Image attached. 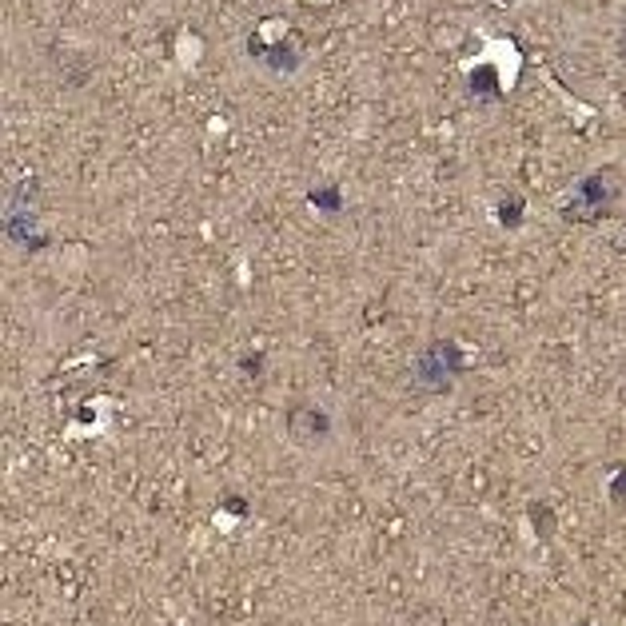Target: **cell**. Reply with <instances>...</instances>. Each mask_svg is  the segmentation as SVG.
<instances>
[{
  "mask_svg": "<svg viewBox=\"0 0 626 626\" xmlns=\"http://www.w3.org/2000/svg\"><path fill=\"white\" fill-rule=\"evenodd\" d=\"M622 44H626V32H622Z\"/></svg>",
  "mask_w": 626,
  "mask_h": 626,
  "instance_id": "3",
  "label": "cell"
},
{
  "mask_svg": "<svg viewBox=\"0 0 626 626\" xmlns=\"http://www.w3.org/2000/svg\"><path fill=\"white\" fill-rule=\"evenodd\" d=\"M495 4H503V0H495Z\"/></svg>",
  "mask_w": 626,
  "mask_h": 626,
  "instance_id": "4",
  "label": "cell"
},
{
  "mask_svg": "<svg viewBox=\"0 0 626 626\" xmlns=\"http://www.w3.org/2000/svg\"><path fill=\"white\" fill-rule=\"evenodd\" d=\"M248 52H252L255 60H263L267 68L275 72H295L299 68V52H295V44H263V41H252L248 44Z\"/></svg>",
  "mask_w": 626,
  "mask_h": 626,
  "instance_id": "1",
  "label": "cell"
},
{
  "mask_svg": "<svg viewBox=\"0 0 626 626\" xmlns=\"http://www.w3.org/2000/svg\"><path fill=\"white\" fill-rule=\"evenodd\" d=\"M471 92H499L495 68H479V72H471Z\"/></svg>",
  "mask_w": 626,
  "mask_h": 626,
  "instance_id": "2",
  "label": "cell"
}]
</instances>
